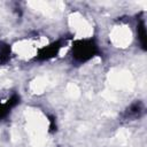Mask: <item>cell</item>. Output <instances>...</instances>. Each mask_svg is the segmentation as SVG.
<instances>
[{"instance_id": "2", "label": "cell", "mask_w": 147, "mask_h": 147, "mask_svg": "<svg viewBox=\"0 0 147 147\" xmlns=\"http://www.w3.org/2000/svg\"><path fill=\"white\" fill-rule=\"evenodd\" d=\"M61 40H57V41H54L52 44H49L48 46H45L42 48H40L38 51V54L36 56V60L38 61H45V60H49L54 56L57 55L60 48H61Z\"/></svg>"}, {"instance_id": "5", "label": "cell", "mask_w": 147, "mask_h": 147, "mask_svg": "<svg viewBox=\"0 0 147 147\" xmlns=\"http://www.w3.org/2000/svg\"><path fill=\"white\" fill-rule=\"evenodd\" d=\"M137 33H138V39L141 44L142 49H146V28H145V21L144 20H141L138 23Z\"/></svg>"}, {"instance_id": "3", "label": "cell", "mask_w": 147, "mask_h": 147, "mask_svg": "<svg viewBox=\"0 0 147 147\" xmlns=\"http://www.w3.org/2000/svg\"><path fill=\"white\" fill-rule=\"evenodd\" d=\"M144 103L141 101H136L133 102L123 114V117L126 118V119H131V118H137V117H140L141 114L144 113Z\"/></svg>"}, {"instance_id": "7", "label": "cell", "mask_w": 147, "mask_h": 147, "mask_svg": "<svg viewBox=\"0 0 147 147\" xmlns=\"http://www.w3.org/2000/svg\"><path fill=\"white\" fill-rule=\"evenodd\" d=\"M48 117H49V123H51V125H49V131H51V132H54V131L56 130L55 117H54V116H48Z\"/></svg>"}, {"instance_id": "6", "label": "cell", "mask_w": 147, "mask_h": 147, "mask_svg": "<svg viewBox=\"0 0 147 147\" xmlns=\"http://www.w3.org/2000/svg\"><path fill=\"white\" fill-rule=\"evenodd\" d=\"M10 57V46L0 41V64H5L8 62Z\"/></svg>"}, {"instance_id": "1", "label": "cell", "mask_w": 147, "mask_h": 147, "mask_svg": "<svg viewBox=\"0 0 147 147\" xmlns=\"http://www.w3.org/2000/svg\"><path fill=\"white\" fill-rule=\"evenodd\" d=\"M72 59L78 63H84L99 53L93 39H79L72 44Z\"/></svg>"}, {"instance_id": "4", "label": "cell", "mask_w": 147, "mask_h": 147, "mask_svg": "<svg viewBox=\"0 0 147 147\" xmlns=\"http://www.w3.org/2000/svg\"><path fill=\"white\" fill-rule=\"evenodd\" d=\"M18 103H20V96H18L17 94L11 95V98H10L6 103H1V102H0V119L5 118V117L9 114L10 109L14 108V107H15L16 105H18Z\"/></svg>"}]
</instances>
